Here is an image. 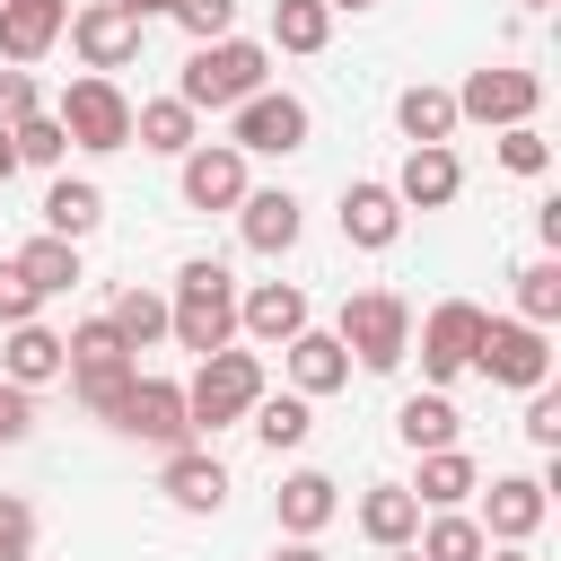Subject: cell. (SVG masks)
<instances>
[{
  "mask_svg": "<svg viewBox=\"0 0 561 561\" xmlns=\"http://www.w3.org/2000/svg\"><path fill=\"white\" fill-rule=\"evenodd\" d=\"M263 561H324V543H298V535H280V543H272Z\"/></svg>",
  "mask_w": 561,
  "mask_h": 561,
  "instance_id": "obj_45",
  "label": "cell"
},
{
  "mask_svg": "<svg viewBox=\"0 0 561 561\" xmlns=\"http://www.w3.org/2000/svg\"><path fill=\"white\" fill-rule=\"evenodd\" d=\"M280 377H289V394L324 403V394H342V386H351V351H342L324 324H307V333H289V342H280Z\"/></svg>",
  "mask_w": 561,
  "mask_h": 561,
  "instance_id": "obj_16",
  "label": "cell"
},
{
  "mask_svg": "<svg viewBox=\"0 0 561 561\" xmlns=\"http://www.w3.org/2000/svg\"><path fill=\"white\" fill-rule=\"evenodd\" d=\"M526 9H552V0H526Z\"/></svg>",
  "mask_w": 561,
  "mask_h": 561,
  "instance_id": "obj_50",
  "label": "cell"
},
{
  "mask_svg": "<svg viewBox=\"0 0 561 561\" xmlns=\"http://www.w3.org/2000/svg\"><path fill=\"white\" fill-rule=\"evenodd\" d=\"M61 35H70V53H79L96 79H114V70H131V61H140V26H131L114 0H79Z\"/></svg>",
  "mask_w": 561,
  "mask_h": 561,
  "instance_id": "obj_12",
  "label": "cell"
},
{
  "mask_svg": "<svg viewBox=\"0 0 561 561\" xmlns=\"http://www.w3.org/2000/svg\"><path fill=\"white\" fill-rule=\"evenodd\" d=\"M272 386H263V351H210V359H193V377H184V412H193V438L202 430H228V421H245L254 403H263Z\"/></svg>",
  "mask_w": 561,
  "mask_h": 561,
  "instance_id": "obj_4",
  "label": "cell"
},
{
  "mask_svg": "<svg viewBox=\"0 0 561 561\" xmlns=\"http://www.w3.org/2000/svg\"><path fill=\"white\" fill-rule=\"evenodd\" d=\"M167 342L193 351V359H210V351L237 342V272L219 254H193L175 272V289H167Z\"/></svg>",
  "mask_w": 561,
  "mask_h": 561,
  "instance_id": "obj_1",
  "label": "cell"
},
{
  "mask_svg": "<svg viewBox=\"0 0 561 561\" xmlns=\"http://www.w3.org/2000/svg\"><path fill=\"white\" fill-rule=\"evenodd\" d=\"M9 140H18V167H44V175H61V158H70V140H61L53 105H44V114H26V123H9Z\"/></svg>",
  "mask_w": 561,
  "mask_h": 561,
  "instance_id": "obj_36",
  "label": "cell"
},
{
  "mask_svg": "<svg viewBox=\"0 0 561 561\" xmlns=\"http://www.w3.org/2000/svg\"><path fill=\"white\" fill-rule=\"evenodd\" d=\"M18 175V140H9V123H0V184Z\"/></svg>",
  "mask_w": 561,
  "mask_h": 561,
  "instance_id": "obj_46",
  "label": "cell"
},
{
  "mask_svg": "<svg viewBox=\"0 0 561 561\" xmlns=\"http://www.w3.org/2000/svg\"><path fill=\"white\" fill-rule=\"evenodd\" d=\"M114 430H123V438H140V447H158V456L193 447V412H184V386H175V377H131V394L114 403Z\"/></svg>",
  "mask_w": 561,
  "mask_h": 561,
  "instance_id": "obj_10",
  "label": "cell"
},
{
  "mask_svg": "<svg viewBox=\"0 0 561 561\" xmlns=\"http://www.w3.org/2000/svg\"><path fill=\"white\" fill-rule=\"evenodd\" d=\"M307 131H316V114H307V96H289V88H254V96L228 114V149H237V158H298Z\"/></svg>",
  "mask_w": 561,
  "mask_h": 561,
  "instance_id": "obj_7",
  "label": "cell"
},
{
  "mask_svg": "<svg viewBox=\"0 0 561 561\" xmlns=\"http://www.w3.org/2000/svg\"><path fill=\"white\" fill-rule=\"evenodd\" d=\"M456 430H465V421H456V403H447L438 386H421V394H403V403H394V438H403L412 456H430V447H456Z\"/></svg>",
  "mask_w": 561,
  "mask_h": 561,
  "instance_id": "obj_29",
  "label": "cell"
},
{
  "mask_svg": "<svg viewBox=\"0 0 561 561\" xmlns=\"http://www.w3.org/2000/svg\"><path fill=\"white\" fill-rule=\"evenodd\" d=\"M70 26V0H0V70H35Z\"/></svg>",
  "mask_w": 561,
  "mask_h": 561,
  "instance_id": "obj_17",
  "label": "cell"
},
{
  "mask_svg": "<svg viewBox=\"0 0 561 561\" xmlns=\"http://www.w3.org/2000/svg\"><path fill=\"white\" fill-rule=\"evenodd\" d=\"M0 561H35V508L18 491H0Z\"/></svg>",
  "mask_w": 561,
  "mask_h": 561,
  "instance_id": "obj_39",
  "label": "cell"
},
{
  "mask_svg": "<svg viewBox=\"0 0 561 561\" xmlns=\"http://www.w3.org/2000/svg\"><path fill=\"white\" fill-rule=\"evenodd\" d=\"M105 324L123 333V351L140 359V351H158L167 342V289H123L114 307H105Z\"/></svg>",
  "mask_w": 561,
  "mask_h": 561,
  "instance_id": "obj_31",
  "label": "cell"
},
{
  "mask_svg": "<svg viewBox=\"0 0 561 561\" xmlns=\"http://www.w3.org/2000/svg\"><path fill=\"white\" fill-rule=\"evenodd\" d=\"M535 105H543V79L517 70V61H482V70H465V88H456V123H491V131L535 123Z\"/></svg>",
  "mask_w": 561,
  "mask_h": 561,
  "instance_id": "obj_8",
  "label": "cell"
},
{
  "mask_svg": "<svg viewBox=\"0 0 561 561\" xmlns=\"http://www.w3.org/2000/svg\"><path fill=\"white\" fill-rule=\"evenodd\" d=\"M35 307H44V298L18 280V263H0V333H9V324H35Z\"/></svg>",
  "mask_w": 561,
  "mask_h": 561,
  "instance_id": "obj_42",
  "label": "cell"
},
{
  "mask_svg": "<svg viewBox=\"0 0 561 561\" xmlns=\"http://www.w3.org/2000/svg\"><path fill=\"white\" fill-rule=\"evenodd\" d=\"M412 552H421V561H482L491 543H482V526H473L465 508H421V535H412Z\"/></svg>",
  "mask_w": 561,
  "mask_h": 561,
  "instance_id": "obj_30",
  "label": "cell"
},
{
  "mask_svg": "<svg viewBox=\"0 0 561 561\" xmlns=\"http://www.w3.org/2000/svg\"><path fill=\"white\" fill-rule=\"evenodd\" d=\"M473 342H482V307L473 298H438L421 324H412V351H421V377L447 394L465 368H473Z\"/></svg>",
  "mask_w": 561,
  "mask_h": 561,
  "instance_id": "obj_9",
  "label": "cell"
},
{
  "mask_svg": "<svg viewBox=\"0 0 561 561\" xmlns=\"http://www.w3.org/2000/svg\"><path fill=\"white\" fill-rule=\"evenodd\" d=\"M114 9H123L131 26H149V18H175V0H114Z\"/></svg>",
  "mask_w": 561,
  "mask_h": 561,
  "instance_id": "obj_44",
  "label": "cell"
},
{
  "mask_svg": "<svg viewBox=\"0 0 561 561\" xmlns=\"http://www.w3.org/2000/svg\"><path fill=\"white\" fill-rule=\"evenodd\" d=\"M9 263H18V280H26L35 298H70V289L88 280V263H79V245H70V237H44V228H35V237H26V245H18Z\"/></svg>",
  "mask_w": 561,
  "mask_h": 561,
  "instance_id": "obj_24",
  "label": "cell"
},
{
  "mask_svg": "<svg viewBox=\"0 0 561 561\" xmlns=\"http://www.w3.org/2000/svg\"><path fill=\"white\" fill-rule=\"evenodd\" d=\"M35 219H44V237H70V245H88V237L105 228V184H88V175H53Z\"/></svg>",
  "mask_w": 561,
  "mask_h": 561,
  "instance_id": "obj_23",
  "label": "cell"
},
{
  "mask_svg": "<svg viewBox=\"0 0 561 561\" xmlns=\"http://www.w3.org/2000/svg\"><path fill=\"white\" fill-rule=\"evenodd\" d=\"M359 535H368L377 552H403V543L421 535V500H412L403 482H368V491H359Z\"/></svg>",
  "mask_w": 561,
  "mask_h": 561,
  "instance_id": "obj_27",
  "label": "cell"
},
{
  "mask_svg": "<svg viewBox=\"0 0 561 561\" xmlns=\"http://www.w3.org/2000/svg\"><path fill=\"white\" fill-rule=\"evenodd\" d=\"M26 430H35V394H26V386H9V377H0V447H18V438H26Z\"/></svg>",
  "mask_w": 561,
  "mask_h": 561,
  "instance_id": "obj_43",
  "label": "cell"
},
{
  "mask_svg": "<svg viewBox=\"0 0 561 561\" xmlns=\"http://www.w3.org/2000/svg\"><path fill=\"white\" fill-rule=\"evenodd\" d=\"M272 517H280V535L316 543V535L342 517V482H333V473H316V465H298V473H280V491H272Z\"/></svg>",
  "mask_w": 561,
  "mask_h": 561,
  "instance_id": "obj_19",
  "label": "cell"
},
{
  "mask_svg": "<svg viewBox=\"0 0 561 561\" xmlns=\"http://www.w3.org/2000/svg\"><path fill=\"white\" fill-rule=\"evenodd\" d=\"M403 491H412L421 508H465V500L482 491V465H473L465 447H430V456H421V473H412Z\"/></svg>",
  "mask_w": 561,
  "mask_h": 561,
  "instance_id": "obj_26",
  "label": "cell"
},
{
  "mask_svg": "<svg viewBox=\"0 0 561 561\" xmlns=\"http://www.w3.org/2000/svg\"><path fill=\"white\" fill-rule=\"evenodd\" d=\"M552 517V482L543 473H491V491H482V543H535V526Z\"/></svg>",
  "mask_w": 561,
  "mask_h": 561,
  "instance_id": "obj_11",
  "label": "cell"
},
{
  "mask_svg": "<svg viewBox=\"0 0 561 561\" xmlns=\"http://www.w3.org/2000/svg\"><path fill=\"white\" fill-rule=\"evenodd\" d=\"M473 377H491V386H508V394L552 386V333H543V324H517V316H482Z\"/></svg>",
  "mask_w": 561,
  "mask_h": 561,
  "instance_id": "obj_6",
  "label": "cell"
},
{
  "mask_svg": "<svg viewBox=\"0 0 561 561\" xmlns=\"http://www.w3.org/2000/svg\"><path fill=\"white\" fill-rule=\"evenodd\" d=\"M26 114H44L35 70H0V123H26Z\"/></svg>",
  "mask_w": 561,
  "mask_h": 561,
  "instance_id": "obj_41",
  "label": "cell"
},
{
  "mask_svg": "<svg viewBox=\"0 0 561 561\" xmlns=\"http://www.w3.org/2000/svg\"><path fill=\"white\" fill-rule=\"evenodd\" d=\"M245 421H254V438H263L272 456H289V447H307V430H316V403L280 386V394H263V403H254Z\"/></svg>",
  "mask_w": 561,
  "mask_h": 561,
  "instance_id": "obj_33",
  "label": "cell"
},
{
  "mask_svg": "<svg viewBox=\"0 0 561 561\" xmlns=\"http://www.w3.org/2000/svg\"><path fill=\"white\" fill-rule=\"evenodd\" d=\"M237 333L263 342V351H280L289 333H307V289H298V280H254V289H237Z\"/></svg>",
  "mask_w": 561,
  "mask_h": 561,
  "instance_id": "obj_18",
  "label": "cell"
},
{
  "mask_svg": "<svg viewBox=\"0 0 561 561\" xmlns=\"http://www.w3.org/2000/svg\"><path fill=\"white\" fill-rule=\"evenodd\" d=\"M508 280H517V324H552L561 316V254H535Z\"/></svg>",
  "mask_w": 561,
  "mask_h": 561,
  "instance_id": "obj_35",
  "label": "cell"
},
{
  "mask_svg": "<svg viewBox=\"0 0 561 561\" xmlns=\"http://www.w3.org/2000/svg\"><path fill=\"white\" fill-rule=\"evenodd\" d=\"M272 44L280 53H324L333 44V9L324 0H272Z\"/></svg>",
  "mask_w": 561,
  "mask_h": 561,
  "instance_id": "obj_34",
  "label": "cell"
},
{
  "mask_svg": "<svg viewBox=\"0 0 561 561\" xmlns=\"http://www.w3.org/2000/svg\"><path fill=\"white\" fill-rule=\"evenodd\" d=\"M526 438H535L543 456L561 447V394H552V386H535V394H526Z\"/></svg>",
  "mask_w": 561,
  "mask_h": 561,
  "instance_id": "obj_40",
  "label": "cell"
},
{
  "mask_svg": "<svg viewBox=\"0 0 561 561\" xmlns=\"http://www.w3.org/2000/svg\"><path fill=\"white\" fill-rule=\"evenodd\" d=\"M237 237H245V254H289V245L307 237V202H298L289 184H254V193L237 202Z\"/></svg>",
  "mask_w": 561,
  "mask_h": 561,
  "instance_id": "obj_15",
  "label": "cell"
},
{
  "mask_svg": "<svg viewBox=\"0 0 561 561\" xmlns=\"http://www.w3.org/2000/svg\"><path fill=\"white\" fill-rule=\"evenodd\" d=\"M482 561H535V552H526V543H491Z\"/></svg>",
  "mask_w": 561,
  "mask_h": 561,
  "instance_id": "obj_47",
  "label": "cell"
},
{
  "mask_svg": "<svg viewBox=\"0 0 561 561\" xmlns=\"http://www.w3.org/2000/svg\"><path fill=\"white\" fill-rule=\"evenodd\" d=\"M254 88H272V44H254V35L193 44V61L175 70V96H184L193 114H237Z\"/></svg>",
  "mask_w": 561,
  "mask_h": 561,
  "instance_id": "obj_2",
  "label": "cell"
},
{
  "mask_svg": "<svg viewBox=\"0 0 561 561\" xmlns=\"http://www.w3.org/2000/svg\"><path fill=\"white\" fill-rule=\"evenodd\" d=\"M333 219H342V237H351L359 254H386V245L403 237V219H412V210L394 202V184H386V175H351V184H342V210H333Z\"/></svg>",
  "mask_w": 561,
  "mask_h": 561,
  "instance_id": "obj_14",
  "label": "cell"
},
{
  "mask_svg": "<svg viewBox=\"0 0 561 561\" xmlns=\"http://www.w3.org/2000/svg\"><path fill=\"white\" fill-rule=\"evenodd\" d=\"M61 368H70V342H61L44 316H35V324H9V342H0V377H9V386L35 394V386H53Z\"/></svg>",
  "mask_w": 561,
  "mask_h": 561,
  "instance_id": "obj_22",
  "label": "cell"
},
{
  "mask_svg": "<svg viewBox=\"0 0 561 561\" xmlns=\"http://www.w3.org/2000/svg\"><path fill=\"white\" fill-rule=\"evenodd\" d=\"M465 193V158L456 149H403V167H394V202L403 210H447Z\"/></svg>",
  "mask_w": 561,
  "mask_h": 561,
  "instance_id": "obj_21",
  "label": "cell"
},
{
  "mask_svg": "<svg viewBox=\"0 0 561 561\" xmlns=\"http://www.w3.org/2000/svg\"><path fill=\"white\" fill-rule=\"evenodd\" d=\"M131 140L158 149V158H184V149L202 140V114H193L184 96H149V105H131Z\"/></svg>",
  "mask_w": 561,
  "mask_h": 561,
  "instance_id": "obj_28",
  "label": "cell"
},
{
  "mask_svg": "<svg viewBox=\"0 0 561 561\" xmlns=\"http://www.w3.org/2000/svg\"><path fill=\"white\" fill-rule=\"evenodd\" d=\"M175 193H184V210H237L254 184H245V158L228 140H193L175 158Z\"/></svg>",
  "mask_w": 561,
  "mask_h": 561,
  "instance_id": "obj_13",
  "label": "cell"
},
{
  "mask_svg": "<svg viewBox=\"0 0 561 561\" xmlns=\"http://www.w3.org/2000/svg\"><path fill=\"white\" fill-rule=\"evenodd\" d=\"M158 491H167V508H184V517H219V508H228V465H219L210 447H175L167 473H158Z\"/></svg>",
  "mask_w": 561,
  "mask_h": 561,
  "instance_id": "obj_20",
  "label": "cell"
},
{
  "mask_svg": "<svg viewBox=\"0 0 561 561\" xmlns=\"http://www.w3.org/2000/svg\"><path fill=\"white\" fill-rule=\"evenodd\" d=\"M500 167H508V175H526V184H535V175H543V167H552V140H543V131H535V123H508V131H500Z\"/></svg>",
  "mask_w": 561,
  "mask_h": 561,
  "instance_id": "obj_37",
  "label": "cell"
},
{
  "mask_svg": "<svg viewBox=\"0 0 561 561\" xmlns=\"http://www.w3.org/2000/svg\"><path fill=\"white\" fill-rule=\"evenodd\" d=\"M324 9H333V18H342V9H351V18H359V9H377V0H324Z\"/></svg>",
  "mask_w": 561,
  "mask_h": 561,
  "instance_id": "obj_48",
  "label": "cell"
},
{
  "mask_svg": "<svg viewBox=\"0 0 561 561\" xmlns=\"http://www.w3.org/2000/svg\"><path fill=\"white\" fill-rule=\"evenodd\" d=\"M175 26L193 44H219V35H237V0H175Z\"/></svg>",
  "mask_w": 561,
  "mask_h": 561,
  "instance_id": "obj_38",
  "label": "cell"
},
{
  "mask_svg": "<svg viewBox=\"0 0 561 561\" xmlns=\"http://www.w3.org/2000/svg\"><path fill=\"white\" fill-rule=\"evenodd\" d=\"M394 131H403L412 149H447V140H456V88L412 79V88L394 96Z\"/></svg>",
  "mask_w": 561,
  "mask_h": 561,
  "instance_id": "obj_25",
  "label": "cell"
},
{
  "mask_svg": "<svg viewBox=\"0 0 561 561\" xmlns=\"http://www.w3.org/2000/svg\"><path fill=\"white\" fill-rule=\"evenodd\" d=\"M333 342L351 351V368L394 377V368L412 359V307H403L394 289H351L342 316H333Z\"/></svg>",
  "mask_w": 561,
  "mask_h": 561,
  "instance_id": "obj_3",
  "label": "cell"
},
{
  "mask_svg": "<svg viewBox=\"0 0 561 561\" xmlns=\"http://www.w3.org/2000/svg\"><path fill=\"white\" fill-rule=\"evenodd\" d=\"M386 561H421V552H412V543H403V552H386Z\"/></svg>",
  "mask_w": 561,
  "mask_h": 561,
  "instance_id": "obj_49",
  "label": "cell"
},
{
  "mask_svg": "<svg viewBox=\"0 0 561 561\" xmlns=\"http://www.w3.org/2000/svg\"><path fill=\"white\" fill-rule=\"evenodd\" d=\"M61 377H70V394H79L96 421H114V403H123V394H131V377H140V359H70Z\"/></svg>",
  "mask_w": 561,
  "mask_h": 561,
  "instance_id": "obj_32",
  "label": "cell"
},
{
  "mask_svg": "<svg viewBox=\"0 0 561 561\" xmlns=\"http://www.w3.org/2000/svg\"><path fill=\"white\" fill-rule=\"evenodd\" d=\"M53 123H61V140H70V149H88V158L131 149V96H123L114 79H96V70H79V79L53 96Z\"/></svg>",
  "mask_w": 561,
  "mask_h": 561,
  "instance_id": "obj_5",
  "label": "cell"
}]
</instances>
